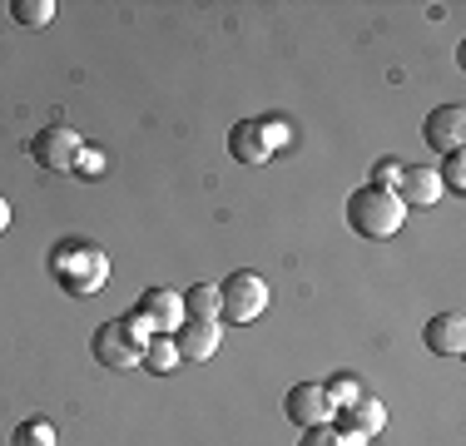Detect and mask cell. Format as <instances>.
<instances>
[{
  "instance_id": "obj_12",
  "label": "cell",
  "mask_w": 466,
  "mask_h": 446,
  "mask_svg": "<svg viewBox=\"0 0 466 446\" xmlns=\"http://www.w3.org/2000/svg\"><path fill=\"white\" fill-rule=\"evenodd\" d=\"M139 312L154 322V332H179L184 328V298L174 288H149L139 298Z\"/></svg>"
},
{
  "instance_id": "obj_24",
  "label": "cell",
  "mask_w": 466,
  "mask_h": 446,
  "mask_svg": "<svg viewBox=\"0 0 466 446\" xmlns=\"http://www.w3.org/2000/svg\"><path fill=\"white\" fill-rule=\"evenodd\" d=\"M125 328H129V332H135V338H139V342H149V338H154V322H149V318H144V312H139V308H135V312H129V318H125Z\"/></svg>"
},
{
  "instance_id": "obj_14",
  "label": "cell",
  "mask_w": 466,
  "mask_h": 446,
  "mask_svg": "<svg viewBox=\"0 0 466 446\" xmlns=\"http://www.w3.org/2000/svg\"><path fill=\"white\" fill-rule=\"evenodd\" d=\"M179 298H184V322H218V288L214 283H194Z\"/></svg>"
},
{
  "instance_id": "obj_19",
  "label": "cell",
  "mask_w": 466,
  "mask_h": 446,
  "mask_svg": "<svg viewBox=\"0 0 466 446\" xmlns=\"http://www.w3.org/2000/svg\"><path fill=\"white\" fill-rule=\"evenodd\" d=\"M437 178H441V188H451V194H466V159H461V149H451L447 159H441Z\"/></svg>"
},
{
  "instance_id": "obj_10",
  "label": "cell",
  "mask_w": 466,
  "mask_h": 446,
  "mask_svg": "<svg viewBox=\"0 0 466 446\" xmlns=\"http://www.w3.org/2000/svg\"><path fill=\"white\" fill-rule=\"evenodd\" d=\"M174 348H179V362H208L224 342V328L218 322H184L179 332H169Z\"/></svg>"
},
{
  "instance_id": "obj_13",
  "label": "cell",
  "mask_w": 466,
  "mask_h": 446,
  "mask_svg": "<svg viewBox=\"0 0 466 446\" xmlns=\"http://www.w3.org/2000/svg\"><path fill=\"white\" fill-rule=\"evenodd\" d=\"M338 421H342L348 431H362V437H377V431L387 427V407H382L377 397H368V392H362L358 401H352V407H342V411H338Z\"/></svg>"
},
{
  "instance_id": "obj_21",
  "label": "cell",
  "mask_w": 466,
  "mask_h": 446,
  "mask_svg": "<svg viewBox=\"0 0 466 446\" xmlns=\"http://www.w3.org/2000/svg\"><path fill=\"white\" fill-rule=\"evenodd\" d=\"M258 125H263V134H268V144H273V149H283V144L293 139V129H288V119H279V115L258 119Z\"/></svg>"
},
{
  "instance_id": "obj_2",
  "label": "cell",
  "mask_w": 466,
  "mask_h": 446,
  "mask_svg": "<svg viewBox=\"0 0 466 446\" xmlns=\"http://www.w3.org/2000/svg\"><path fill=\"white\" fill-rule=\"evenodd\" d=\"M348 223H352V233H362V238H372V243H387V238H397V228L407 223V208H402V198L392 194V188H358V194L348 198Z\"/></svg>"
},
{
  "instance_id": "obj_4",
  "label": "cell",
  "mask_w": 466,
  "mask_h": 446,
  "mask_svg": "<svg viewBox=\"0 0 466 446\" xmlns=\"http://www.w3.org/2000/svg\"><path fill=\"white\" fill-rule=\"evenodd\" d=\"M90 352H95L99 367H109V372H129V367H139L144 342L125 328V318H115V322H99V328H95Z\"/></svg>"
},
{
  "instance_id": "obj_26",
  "label": "cell",
  "mask_w": 466,
  "mask_h": 446,
  "mask_svg": "<svg viewBox=\"0 0 466 446\" xmlns=\"http://www.w3.org/2000/svg\"><path fill=\"white\" fill-rule=\"evenodd\" d=\"M5 228H10V204L0 198V233H5Z\"/></svg>"
},
{
  "instance_id": "obj_18",
  "label": "cell",
  "mask_w": 466,
  "mask_h": 446,
  "mask_svg": "<svg viewBox=\"0 0 466 446\" xmlns=\"http://www.w3.org/2000/svg\"><path fill=\"white\" fill-rule=\"evenodd\" d=\"M10 446H55V427L46 417H25L15 427V437H10Z\"/></svg>"
},
{
  "instance_id": "obj_3",
  "label": "cell",
  "mask_w": 466,
  "mask_h": 446,
  "mask_svg": "<svg viewBox=\"0 0 466 446\" xmlns=\"http://www.w3.org/2000/svg\"><path fill=\"white\" fill-rule=\"evenodd\" d=\"M268 312V278L253 273V268H238L218 283V318L224 322H258Z\"/></svg>"
},
{
  "instance_id": "obj_20",
  "label": "cell",
  "mask_w": 466,
  "mask_h": 446,
  "mask_svg": "<svg viewBox=\"0 0 466 446\" xmlns=\"http://www.w3.org/2000/svg\"><path fill=\"white\" fill-rule=\"evenodd\" d=\"M402 169H407L402 159H377V164H372V188H397Z\"/></svg>"
},
{
  "instance_id": "obj_11",
  "label": "cell",
  "mask_w": 466,
  "mask_h": 446,
  "mask_svg": "<svg viewBox=\"0 0 466 446\" xmlns=\"http://www.w3.org/2000/svg\"><path fill=\"white\" fill-rule=\"evenodd\" d=\"M421 342L437 357H461L466 352V318L461 312H437V318L421 328Z\"/></svg>"
},
{
  "instance_id": "obj_25",
  "label": "cell",
  "mask_w": 466,
  "mask_h": 446,
  "mask_svg": "<svg viewBox=\"0 0 466 446\" xmlns=\"http://www.w3.org/2000/svg\"><path fill=\"white\" fill-rule=\"evenodd\" d=\"M338 431V446H368L372 437H362V431H348V427H332Z\"/></svg>"
},
{
  "instance_id": "obj_15",
  "label": "cell",
  "mask_w": 466,
  "mask_h": 446,
  "mask_svg": "<svg viewBox=\"0 0 466 446\" xmlns=\"http://www.w3.org/2000/svg\"><path fill=\"white\" fill-rule=\"evenodd\" d=\"M139 367H149V372H174V367H179V348H174L169 332H154V338L144 342Z\"/></svg>"
},
{
  "instance_id": "obj_22",
  "label": "cell",
  "mask_w": 466,
  "mask_h": 446,
  "mask_svg": "<svg viewBox=\"0 0 466 446\" xmlns=\"http://www.w3.org/2000/svg\"><path fill=\"white\" fill-rule=\"evenodd\" d=\"M75 174H85V178H99V174H105V154L85 144V154H80V164H75Z\"/></svg>"
},
{
  "instance_id": "obj_8",
  "label": "cell",
  "mask_w": 466,
  "mask_h": 446,
  "mask_svg": "<svg viewBox=\"0 0 466 446\" xmlns=\"http://www.w3.org/2000/svg\"><path fill=\"white\" fill-rule=\"evenodd\" d=\"M228 154L243 169H263V164L273 159V144H268V134H263L258 119H238V125L228 129Z\"/></svg>"
},
{
  "instance_id": "obj_6",
  "label": "cell",
  "mask_w": 466,
  "mask_h": 446,
  "mask_svg": "<svg viewBox=\"0 0 466 446\" xmlns=\"http://www.w3.org/2000/svg\"><path fill=\"white\" fill-rule=\"evenodd\" d=\"M283 411H288V421L293 427H328L338 411H332V401L323 397V382H293L288 387V397H283Z\"/></svg>"
},
{
  "instance_id": "obj_1",
  "label": "cell",
  "mask_w": 466,
  "mask_h": 446,
  "mask_svg": "<svg viewBox=\"0 0 466 446\" xmlns=\"http://www.w3.org/2000/svg\"><path fill=\"white\" fill-rule=\"evenodd\" d=\"M50 278L70 298H95L109 283V258L90 238H60L50 248Z\"/></svg>"
},
{
  "instance_id": "obj_16",
  "label": "cell",
  "mask_w": 466,
  "mask_h": 446,
  "mask_svg": "<svg viewBox=\"0 0 466 446\" xmlns=\"http://www.w3.org/2000/svg\"><path fill=\"white\" fill-rule=\"evenodd\" d=\"M10 15H15L20 25L40 30V25H50V20H55V0H10Z\"/></svg>"
},
{
  "instance_id": "obj_17",
  "label": "cell",
  "mask_w": 466,
  "mask_h": 446,
  "mask_svg": "<svg viewBox=\"0 0 466 446\" xmlns=\"http://www.w3.org/2000/svg\"><path fill=\"white\" fill-rule=\"evenodd\" d=\"M323 397L332 401V411H342V407H352V401L362 397V387H358V377H352V372H338V377H328V382H323Z\"/></svg>"
},
{
  "instance_id": "obj_7",
  "label": "cell",
  "mask_w": 466,
  "mask_h": 446,
  "mask_svg": "<svg viewBox=\"0 0 466 446\" xmlns=\"http://www.w3.org/2000/svg\"><path fill=\"white\" fill-rule=\"evenodd\" d=\"M421 139H427L437 154L461 149V139H466V109L461 105H437L427 115V125H421Z\"/></svg>"
},
{
  "instance_id": "obj_9",
  "label": "cell",
  "mask_w": 466,
  "mask_h": 446,
  "mask_svg": "<svg viewBox=\"0 0 466 446\" xmlns=\"http://www.w3.org/2000/svg\"><path fill=\"white\" fill-rule=\"evenodd\" d=\"M392 194L402 198V208H431L441 198V178H437V169H427V164H407Z\"/></svg>"
},
{
  "instance_id": "obj_23",
  "label": "cell",
  "mask_w": 466,
  "mask_h": 446,
  "mask_svg": "<svg viewBox=\"0 0 466 446\" xmlns=\"http://www.w3.org/2000/svg\"><path fill=\"white\" fill-rule=\"evenodd\" d=\"M298 446H338V431H332V421H328V427H308Z\"/></svg>"
},
{
  "instance_id": "obj_5",
  "label": "cell",
  "mask_w": 466,
  "mask_h": 446,
  "mask_svg": "<svg viewBox=\"0 0 466 446\" xmlns=\"http://www.w3.org/2000/svg\"><path fill=\"white\" fill-rule=\"evenodd\" d=\"M30 154H35V164L50 174H75V164H80V154H85V139H80V129H70V125H50L30 139Z\"/></svg>"
}]
</instances>
